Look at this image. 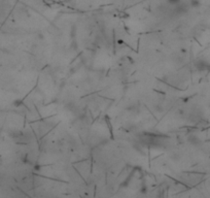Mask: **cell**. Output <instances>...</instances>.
I'll list each match as a JSON object with an SVG mask.
<instances>
[{
	"mask_svg": "<svg viewBox=\"0 0 210 198\" xmlns=\"http://www.w3.org/2000/svg\"><path fill=\"white\" fill-rule=\"evenodd\" d=\"M168 2L171 5H176L180 3V0H168Z\"/></svg>",
	"mask_w": 210,
	"mask_h": 198,
	"instance_id": "1",
	"label": "cell"
}]
</instances>
